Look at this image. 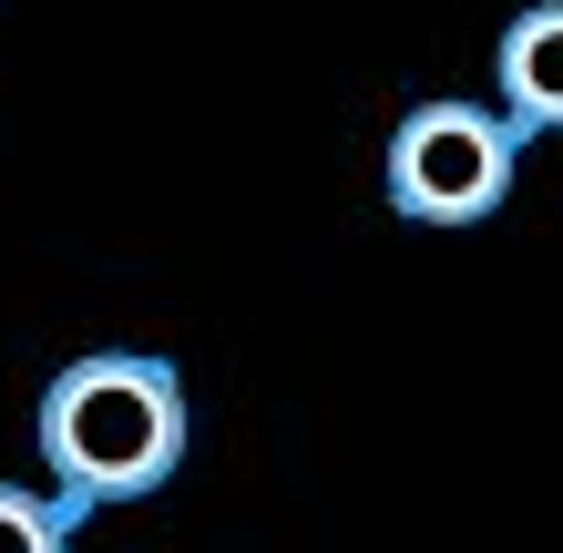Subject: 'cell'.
<instances>
[{
  "mask_svg": "<svg viewBox=\"0 0 563 553\" xmlns=\"http://www.w3.org/2000/svg\"><path fill=\"white\" fill-rule=\"evenodd\" d=\"M492 82H503V123L522 144L533 134H563V0H533L503 52H492Z\"/></svg>",
  "mask_w": 563,
  "mask_h": 553,
  "instance_id": "3957f363",
  "label": "cell"
},
{
  "mask_svg": "<svg viewBox=\"0 0 563 553\" xmlns=\"http://www.w3.org/2000/svg\"><path fill=\"white\" fill-rule=\"evenodd\" d=\"M512 165H522V134L503 123V103H461V92H441V103L400 113L379 185H389V206H400L410 225H482V215H503Z\"/></svg>",
  "mask_w": 563,
  "mask_h": 553,
  "instance_id": "7a4b0ae2",
  "label": "cell"
},
{
  "mask_svg": "<svg viewBox=\"0 0 563 553\" xmlns=\"http://www.w3.org/2000/svg\"><path fill=\"white\" fill-rule=\"evenodd\" d=\"M82 512L62 493H21V482H0V553H73Z\"/></svg>",
  "mask_w": 563,
  "mask_h": 553,
  "instance_id": "277c9868",
  "label": "cell"
},
{
  "mask_svg": "<svg viewBox=\"0 0 563 553\" xmlns=\"http://www.w3.org/2000/svg\"><path fill=\"white\" fill-rule=\"evenodd\" d=\"M31 441H42V472L73 512L144 502L185 462V379L175 360H144V349H92L42 389Z\"/></svg>",
  "mask_w": 563,
  "mask_h": 553,
  "instance_id": "6da1fadb",
  "label": "cell"
}]
</instances>
